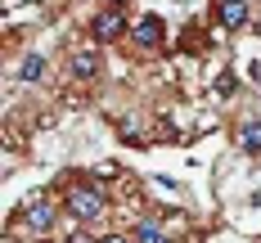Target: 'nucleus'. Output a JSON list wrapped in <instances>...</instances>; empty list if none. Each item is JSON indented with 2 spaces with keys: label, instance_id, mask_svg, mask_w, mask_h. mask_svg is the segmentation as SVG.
Returning <instances> with one entry per match:
<instances>
[{
  "label": "nucleus",
  "instance_id": "f257e3e1",
  "mask_svg": "<svg viewBox=\"0 0 261 243\" xmlns=\"http://www.w3.org/2000/svg\"><path fill=\"white\" fill-rule=\"evenodd\" d=\"M63 203H68V212L77 216V221H99L104 207H108V194H104V189H95V185H72Z\"/></svg>",
  "mask_w": 261,
  "mask_h": 243
},
{
  "label": "nucleus",
  "instance_id": "f03ea898",
  "mask_svg": "<svg viewBox=\"0 0 261 243\" xmlns=\"http://www.w3.org/2000/svg\"><path fill=\"white\" fill-rule=\"evenodd\" d=\"M122 32H130V23L122 18V9H117V5H108V9H99V14L90 18V36H95V41H104V45H108V41H117Z\"/></svg>",
  "mask_w": 261,
  "mask_h": 243
},
{
  "label": "nucleus",
  "instance_id": "7ed1b4c3",
  "mask_svg": "<svg viewBox=\"0 0 261 243\" xmlns=\"http://www.w3.org/2000/svg\"><path fill=\"white\" fill-rule=\"evenodd\" d=\"M162 36H167V27H162L158 14H140V18L130 23V41H135L140 50H158V45H162Z\"/></svg>",
  "mask_w": 261,
  "mask_h": 243
},
{
  "label": "nucleus",
  "instance_id": "20e7f679",
  "mask_svg": "<svg viewBox=\"0 0 261 243\" xmlns=\"http://www.w3.org/2000/svg\"><path fill=\"white\" fill-rule=\"evenodd\" d=\"M18 221H23L32 234H45V230L54 225V203H50V198H32V203L23 207V216H18Z\"/></svg>",
  "mask_w": 261,
  "mask_h": 243
},
{
  "label": "nucleus",
  "instance_id": "39448f33",
  "mask_svg": "<svg viewBox=\"0 0 261 243\" xmlns=\"http://www.w3.org/2000/svg\"><path fill=\"white\" fill-rule=\"evenodd\" d=\"M216 23L225 32H239L248 23V0H216Z\"/></svg>",
  "mask_w": 261,
  "mask_h": 243
},
{
  "label": "nucleus",
  "instance_id": "423d86ee",
  "mask_svg": "<svg viewBox=\"0 0 261 243\" xmlns=\"http://www.w3.org/2000/svg\"><path fill=\"white\" fill-rule=\"evenodd\" d=\"M239 149L243 153H261V117H243L239 122Z\"/></svg>",
  "mask_w": 261,
  "mask_h": 243
},
{
  "label": "nucleus",
  "instance_id": "0eeeda50",
  "mask_svg": "<svg viewBox=\"0 0 261 243\" xmlns=\"http://www.w3.org/2000/svg\"><path fill=\"white\" fill-rule=\"evenodd\" d=\"M99 54L95 50H81V54H72V77H81V81H90V77H99Z\"/></svg>",
  "mask_w": 261,
  "mask_h": 243
},
{
  "label": "nucleus",
  "instance_id": "6e6552de",
  "mask_svg": "<svg viewBox=\"0 0 261 243\" xmlns=\"http://www.w3.org/2000/svg\"><path fill=\"white\" fill-rule=\"evenodd\" d=\"M130 239H135V243H167V234H162V225H158V221H140Z\"/></svg>",
  "mask_w": 261,
  "mask_h": 243
},
{
  "label": "nucleus",
  "instance_id": "1a4fd4ad",
  "mask_svg": "<svg viewBox=\"0 0 261 243\" xmlns=\"http://www.w3.org/2000/svg\"><path fill=\"white\" fill-rule=\"evenodd\" d=\"M41 72H45V59H41V54H27L23 68H18V77H23V81H36Z\"/></svg>",
  "mask_w": 261,
  "mask_h": 243
},
{
  "label": "nucleus",
  "instance_id": "9d476101",
  "mask_svg": "<svg viewBox=\"0 0 261 243\" xmlns=\"http://www.w3.org/2000/svg\"><path fill=\"white\" fill-rule=\"evenodd\" d=\"M95 243H135V239H126V234H104V239H95Z\"/></svg>",
  "mask_w": 261,
  "mask_h": 243
}]
</instances>
